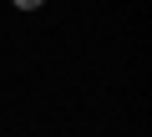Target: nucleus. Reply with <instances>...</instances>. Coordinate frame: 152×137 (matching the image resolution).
<instances>
[{"mask_svg":"<svg viewBox=\"0 0 152 137\" xmlns=\"http://www.w3.org/2000/svg\"><path fill=\"white\" fill-rule=\"evenodd\" d=\"M15 10H36V5H46V0H10Z\"/></svg>","mask_w":152,"mask_h":137,"instance_id":"f257e3e1","label":"nucleus"}]
</instances>
